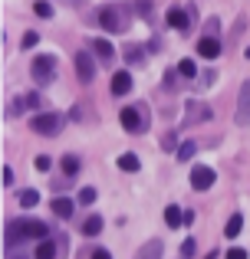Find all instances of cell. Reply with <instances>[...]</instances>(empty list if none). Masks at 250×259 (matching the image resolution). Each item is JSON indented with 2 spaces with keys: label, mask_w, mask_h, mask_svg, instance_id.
I'll list each match as a JSON object with an SVG mask.
<instances>
[{
  "label": "cell",
  "mask_w": 250,
  "mask_h": 259,
  "mask_svg": "<svg viewBox=\"0 0 250 259\" xmlns=\"http://www.w3.org/2000/svg\"><path fill=\"white\" fill-rule=\"evenodd\" d=\"M119 121H122V128L128 135H141L148 128V108L145 105H125L119 112Z\"/></svg>",
  "instance_id": "1"
},
{
  "label": "cell",
  "mask_w": 250,
  "mask_h": 259,
  "mask_svg": "<svg viewBox=\"0 0 250 259\" xmlns=\"http://www.w3.org/2000/svg\"><path fill=\"white\" fill-rule=\"evenodd\" d=\"M30 128L37 135H46V138H50V135H56L59 128H63V115H56V112H40V115H33V118H30Z\"/></svg>",
  "instance_id": "2"
},
{
  "label": "cell",
  "mask_w": 250,
  "mask_h": 259,
  "mask_svg": "<svg viewBox=\"0 0 250 259\" xmlns=\"http://www.w3.org/2000/svg\"><path fill=\"white\" fill-rule=\"evenodd\" d=\"M53 76H56V56H37L33 59V79L37 82H53Z\"/></svg>",
  "instance_id": "3"
},
{
  "label": "cell",
  "mask_w": 250,
  "mask_h": 259,
  "mask_svg": "<svg viewBox=\"0 0 250 259\" xmlns=\"http://www.w3.org/2000/svg\"><path fill=\"white\" fill-rule=\"evenodd\" d=\"M99 23H102V30L109 33H125V17L119 7H105L102 13H99Z\"/></svg>",
  "instance_id": "4"
},
{
  "label": "cell",
  "mask_w": 250,
  "mask_h": 259,
  "mask_svg": "<svg viewBox=\"0 0 250 259\" xmlns=\"http://www.w3.org/2000/svg\"><path fill=\"white\" fill-rule=\"evenodd\" d=\"M234 121L237 125H250V79L240 85V95H237V112H234Z\"/></svg>",
  "instance_id": "5"
},
{
  "label": "cell",
  "mask_w": 250,
  "mask_h": 259,
  "mask_svg": "<svg viewBox=\"0 0 250 259\" xmlns=\"http://www.w3.org/2000/svg\"><path fill=\"white\" fill-rule=\"evenodd\" d=\"M191 187H194V190L214 187V171H211L207 164H194V167H191Z\"/></svg>",
  "instance_id": "6"
},
{
  "label": "cell",
  "mask_w": 250,
  "mask_h": 259,
  "mask_svg": "<svg viewBox=\"0 0 250 259\" xmlns=\"http://www.w3.org/2000/svg\"><path fill=\"white\" fill-rule=\"evenodd\" d=\"M76 76H79V82H92V76H96V63H92L89 53H76Z\"/></svg>",
  "instance_id": "7"
},
{
  "label": "cell",
  "mask_w": 250,
  "mask_h": 259,
  "mask_svg": "<svg viewBox=\"0 0 250 259\" xmlns=\"http://www.w3.org/2000/svg\"><path fill=\"white\" fill-rule=\"evenodd\" d=\"M211 118V108L204 102H188V112H185V125H198V121Z\"/></svg>",
  "instance_id": "8"
},
{
  "label": "cell",
  "mask_w": 250,
  "mask_h": 259,
  "mask_svg": "<svg viewBox=\"0 0 250 259\" xmlns=\"http://www.w3.org/2000/svg\"><path fill=\"white\" fill-rule=\"evenodd\" d=\"M191 17H194V13L191 10H181V7H171V10L165 13L168 26H174V30H188V26H191Z\"/></svg>",
  "instance_id": "9"
},
{
  "label": "cell",
  "mask_w": 250,
  "mask_h": 259,
  "mask_svg": "<svg viewBox=\"0 0 250 259\" xmlns=\"http://www.w3.org/2000/svg\"><path fill=\"white\" fill-rule=\"evenodd\" d=\"M56 240H59V236H56ZM56 240H50V236H46V240H40V243H37V249H33V259H56V256H59V249H63Z\"/></svg>",
  "instance_id": "10"
},
{
  "label": "cell",
  "mask_w": 250,
  "mask_h": 259,
  "mask_svg": "<svg viewBox=\"0 0 250 259\" xmlns=\"http://www.w3.org/2000/svg\"><path fill=\"white\" fill-rule=\"evenodd\" d=\"M198 56L218 59V56H221V39H218V36H201V39H198Z\"/></svg>",
  "instance_id": "11"
},
{
  "label": "cell",
  "mask_w": 250,
  "mask_h": 259,
  "mask_svg": "<svg viewBox=\"0 0 250 259\" xmlns=\"http://www.w3.org/2000/svg\"><path fill=\"white\" fill-rule=\"evenodd\" d=\"M89 50L99 53V59H105V63H112V59H116V46H112L109 39H92Z\"/></svg>",
  "instance_id": "12"
},
{
  "label": "cell",
  "mask_w": 250,
  "mask_h": 259,
  "mask_svg": "<svg viewBox=\"0 0 250 259\" xmlns=\"http://www.w3.org/2000/svg\"><path fill=\"white\" fill-rule=\"evenodd\" d=\"M128 92H132V76L122 69L112 76V95H128Z\"/></svg>",
  "instance_id": "13"
},
{
  "label": "cell",
  "mask_w": 250,
  "mask_h": 259,
  "mask_svg": "<svg viewBox=\"0 0 250 259\" xmlns=\"http://www.w3.org/2000/svg\"><path fill=\"white\" fill-rule=\"evenodd\" d=\"M161 253H165V246H161V240H148L145 246L135 253V259H161Z\"/></svg>",
  "instance_id": "14"
},
{
  "label": "cell",
  "mask_w": 250,
  "mask_h": 259,
  "mask_svg": "<svg viewBox=\"0 0 250 259\" xmlns=\"http://www.w3.org/2000/svg\"><path fill=\"white\" fill-rule=\"evenodd\" d=\"M73 210H76L73 200H66V197H53V213H56V217L66 220V217H73Z\"/></svg>",
  "instance_id": "15"
},
{
  "label": "cell",
  "mask_w": 250,
  "mask_h": 259,
  "mask_svg": "<svg viewBox=\"0 0 250 259\" xmlns=\"http://www.w3.org/2000/svg\"><path fill=\"white\" fill-rule=\"evenodd\" d=\"M165 223H168L171 230H178L181 223H185V210H181V207H174V203H171V207L165 210Z\"/></svg>",
  "instance_id": "16"
},
{
  "label": "cell",
  "mask_w": 250,
  "mask_h": 259,
  "mask_svg": "<svg viewBox=\"0 0 250 259\" xmlns=\"http://www.w3.org/2000/svg\"><path fill=\"white\" fill-rule=\"evenodd\" d=\"M59 167H63V174H66V177H76V174H79V167H83V161H79L76 154H66V158L59 161Z\"/></svg>",
  "instance_id": "17"
},
{
  "label": "cell",
  "mask_w": 250,
  "mask_h": 259,
  "mask_svg": "<svg viewBox=\"0 0 250 259\" xmlns=\"http://www.w3.org/2000/svg\"><path fill=\"white\" fill-rule=\"evenodd\" d=\"M83 233H86V236H99V233H102V217H96V213H92V217H86Z\"/></svg>",
  "instance_id": "18"
},
{
  "label": "cell",
  "mask_w": 250,
  "mask_h": 259,
  "mask_svg": "<svg viewBox=\"0 0 250 259\" xmlns=\"http://www.w3.org/2000/svg\"><path fill=\"white\" fill-rule=\"evenodd\" d=\"M119 167L122 171H138L141 167V161H138V154H132V151H125L122 158H119Z\"/></svg>",
  "instance_id": "19"
},
{
  "label": "cell",
  "mask_w": 250,
  "mask_h": 259,
  "mask_svg": "<svg viewBox=\"0 0 250 259\" xmlns=\"http://www.w3.org/2000/svg\"><path fill=\"white\" fill-rule=\"evenodd\" d=\"M240 230H244V217H240V213H234V217H231V220H227V227H224V233H227V236H231V240H234V236H237V233H240Z\"/></svg>",
  "instance_id": "20"
},
{
  "label": "cell",
  "mask_w": 250,
  "mask_h": 259,
  "mask_svg": "<svg viewBox=\"0 0 250 259\" xmlns=\"http://www.w3.org/2000/svg\"><path fill=\"white\" fill-rule=\"evenodd\" d=\"M194 151H198V145H194V141H185V145L178 148V161H191Z\"/></svg>",
  "instance_id": "21"
},
{
  "label": "cell",
  "mask_w": 250,
  "mask_h": 259,
  "mask_svg": "<svg viewBox=\"0 0 250 259\" xmlns=\"http://www.w3.org/2000/svg\"><path fill=\"white\" fill-rule=\"evenodd\" d=\"M178 72H181L185 79H194V76H198V69H194L191 59H181V63H178Z\"/></svg>",
  "instance_id": "22"
},
{
  "label": "cell",
  "mask_w": 250,
  "mask_h": 259,
  "mask_svg": "<svg viewBox=\"0 0 250 259\" xmlns=\"http://www.w3.org/2000/svg\"><path fill=\"white\" fill-rule=\"evenodd\" d=\"M20 203H23V207H37L40 194H37V190H23V194H20Z\"/></svg>",
  "instance_id": "23"
},
{
  "label": "cell",
  "mask_w": 250,
  "mask_h": 259,
  "mask_svg": "<svg viewBox=\"0 0 250 259\" xmlns=\"http://www.w3.org/2000/svg\"><path fill=\"white\" fill-rule=\"evenodd\" d=\"M33 10H37V17H43V20L53 17V7L46 4V0H37V4H33Z\"/></svg>",
  "instance_id": "24"
},
{
  "label": "cell",
  "mask_w": 250,
  "mask_h": 259,
  "mask_svg": "<svg viewBox=\"0 0 250 259\" xmlns=\"http://www.w3.org/2000/svg\"><path fill=\"white\" fill-rule=\"evenodd\" d=\"M132 10L138 13V17H148V10H152V0H135V4H132Z\"/></svg>",
  "instance_id": "25"
},
{
  "label": "cell",
  "mask_w": 250,
  "mask_h": 259,
  "mask_svg": "<svg viewBox=\"0 0 250 259\" xmlns=\"http://www.w3.org/2000/svg\"><path fill=\"white\" fill-rule=\"evenodd\" d=\"M37 43H40V33H33V30L26 33L23 39H20V46H23V50H33V46H37Z\"/></svg>",
  "instance_id": "26"
},
{
  "label": "cell",
  "mask_w": 250,
  "mask_h": 259,
  "mask_svg": "<svg viewBox=\"0 0 250 259\" xmlns=\"http://www.w3.org/2000/svg\"><path fill=\"white\" fill-rule=\"evenodd\" d=\"M125 59H128V63H141V59H145V56H141V50H138V46H128V50H125Z\"/></svg>",
  "instance_id": "27"
},
{
  "label": "cell",
  "mask_w": 250,
  "mask_h": 259,
  "mask_svg": "<svg viewBox=\"0 0 250 259\" xmlns=\"http://www.w3.org/2000/svg\"><path fill=\"white\" fill-rule=\"evenodd\" d=\"M178 76H181L178 69H168V72H165V85L171 89V92H174V89H178Z\"/></svg>",
  "instance_id": "28"
},
{
  "label": "cell",
  "mask_w": 250,
  "mask_h": 259,
  "mask_svg": "<svg viewBox=\"0 0 250 259\" xmlns=\"http://www.w3.org/2000/svg\"><path fill=\"white\" fill-rule=\"evenodd\" d=\"M194 253H198V243H194V240H185V243H181V256L191 259Z\"/></svg>",
  "instance_id": "29"
},
{
  "label": "cell",
  "mask_w": 250,
  "mask_h": 259,
  "mask_svg": "<svg viewBox=\"0 0 250 259\" xmlns=\"http://www.w3.org/2000/svg\"><path fill=\"white\" fill-rule=\"evenodd\" d=\"M92 200H96V190H92V187H83V190H79V203H92Z\"/></svg>",
  "instance_id": "30"
},
{
  "label": "cell",
  "mask_w": 250,
  "mask_h": 259,
  "mask_svg": "<svg viewBox=\"0 0 250 259\" xmlns=\"http://www.w3.org/2000/svg\"><path fill=\"white\" fill-rule=\"evenodd\" d=\"M161 148H165V151H174V148H178V138H174V135H165V138H161Z\"/></svg>",
  "instance_id": "31"
},
{
  "label": "cell",
  "mask_w": 250,
  "mask_h": 259,
  "mask_svg": "<svg viewBox=\"0 0 250 259\" xmlns=\"http://www.w3.org/2000/svg\"><path fill=\"white\" fill-rule=\"evenodd\" d=\"M227 259H247V249H240V246L227 249Z\"/></svg>",
  "instance_id": "32"
},
{
  "label": "cell",
  "mask_w": 250,
  "mask_h": 259,
  "mask_svg": "<svg viewBox=\"0 0 250 259\" xmlns=\"http://www.w3.org/2000/svg\"><path fill=\"white\" fill-rule=\"evenodd\" d=\"M89 259H112V253H109V249H102V246H96V249H92V256Z\"/></svg>",
  "instance_id": "33"
},
{
  "label": "cell",
  "mask_w": 250,
  "mask_h": 259,
  "mask_svg": "<svg viewBox=\"0 0 250 259\" xmlns=\"http://www.w3.org/2000/svg\"><path fill=\"white\" fill-rule=\"evenodd\" d=\"M50 164H53V161L46 158V154H40V158H37V171H50Z\"/></svg>",
  "instance_id": "34"
},
{
  "label": "cell",
  "mask_w": 250,
  "mask_h": 259,
  "mask_svg": "<svg viewBox=\"0 0 250 259\" xmlns=\"http://www.w3.org/2000/svg\"><path fill=\"white\" fill-rule=\"evenodd\" d=\"M204 30H207V36H218V17H214V20H207V23H204Z\"/></svg>",
  "instance_id": "35"
},
{
  "label": "cell",
  "mask_w": 250,
  "mask_h": 259,
  "mask_svg": "<svg viewBox=\"0 0 250 259\" xmlns=\"http://www.w3.org/2000/svg\"><path fill=\"white\" fill-rule=\"evenodd\" d=\"M0 181H4V187H10V184H13V171H10V167H4V174H0Z\"/></svg>",
  "instance_id": "36"
},
{
  "label": "cell",
  "mask_w": 250,
  "mask_h": 259,
  "mask_svg": "<svg viewBox=\"0 0 250 259\" xmlns=\"http://www.w3.org/2000/svg\"><path fill=\"white\" fill-rule=\"evenodd\" d=\"M204 259H218V249H214V253H207V256H204Z\"/></svg>",
  "instance_id": "37"
},
{
  "label": "cell",
  "mask_w": 250,
  "mask_h": 259,
  "mask_svg": "<svg viewBox=\"0 0 250 259\" xmlns=\"http://www.w3.org/2000/svg\"><path fill=\"white\" fill-rule=\"evenodd\" d=\"M244 56H247V59H250V46H247V53H244Z\"/></svg>",
  "instance_id": "38"
}]
</instances>
